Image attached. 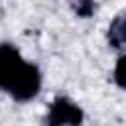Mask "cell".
Listing matches in <instances>:
<instances>
[{
	"label": "cell",
	"instance_id": "cell-1",
	"mask_svg": "<svg viewBox=\"0 0 126 126\" xmlns=\"http://www.w3.org/2000/svg\"><path fill=\"white\" fill-rule=\"evenodd\" d=\"M0 87L18 102L32 100L41 89L39 69L26 61L10 43H4L0 49Z\"/></svg>",
	"mask_w": 126,
	"mask_h": 126
},
{
	"label": "cell",
	"instance_id": "cell-3",
	"mask_svg": "<svg viewBox=\"0 0 126 126\" xmlns=\"http://www.w3.org/2000/svg\"><path fill=\"white\" fill-rule=\"evenodd\" d=\"M106 39H108V45L112 49H126V12L124 14H118L110 26H108V33H106Z\"/></svg>",
	"mask_w": 126,
	"mask_h": 126
},
{
	"label": "cell",
	"instance_id": "cell-4",
	"mask_svg": "<svg viewBox=\"0 0 126 126\" xmlns=\"http://www.w3.org/2000/svg\"><path fill=\"white\" fill-rule=\"evenodd\" d=\"M71 6L75 14L81 18H89L94 12V0H71Z\"/></svg>",
	"mask_w": 126,
	"mask_h": 126
},
{
	"label": "cell",
	"instance_id": "cell-2",
	"mask_svg": "<svg viewBox=\"0 0 126 126\" xmlns=\"http://www.w3.org/2000/svg\"><path fill=\"white\" fill-rule=\"evenodd\" d=\"M83 122V110L67 96H57L49 104L45 126H79Z\"/></svg>",
	"mask_w": 126,
	"mask_h": 126
},
{
	"label": "cell",
	"instance_id": "cell-5",
	"mask_svg": "<svg viewBox=\"0 0 126 126\" xmlns=\"http://www.w3.org/2000/svg\"><path fill=\"white\" fill-rule=\"evenodd\" d=\"M114 81L120 89H126V55H122L114 69Z\"/></svg>",
	"mask_w": 126,
	"mask_h": 126
}]
</instances>
